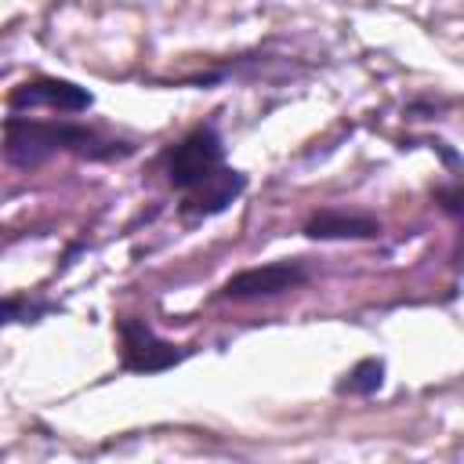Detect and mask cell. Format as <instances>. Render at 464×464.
Segmentation results:
<instances>
[{"label":"cell","instance_id":"6da1fadb","mask_svg":"<svg viewBox=\"0 0 464 464\" xmlns=\"http://www.w3.org/2000/svg\"><path fill=\"white\" fill-rule=\"evenodd\" d=\"M167 178L178 192H185L181 214H221L246 185L239 170L225 167V145L214 123L188 130L167 152Z\"/></svg>","mask_w":464,"mask_h":464},{"label":"cell","instance_id":"7a4b0ae2","mask_svg":"<svg viewBox=\"0 0 464 464\" xmlns=\"http://www.w3.org/2000/svg\"><path fill=\"white\" fill-rule=\"evenodd\" d=\"M4 152L14 167H36L51 152H72V156H87V160H112V156H127L130 145L116 141V138H105V134H98L91 127H80V123L7 116Z\"/></svg>","mask_w":464,"mask_h":464},{"label":"cell","instance_id":"3957f363","mask_svg":"<svg viewBox=\"0 0 464 464\" xmlns=\"http://www.w3.org/2000/svg\"><path fill=\"white\" fill-rule=\"evenodd\" d=\"M120 355L123 366L134 373H160L185 359V348L156 337V330L145 319H120Z\"/></svg>","mask_w":464,"mask_h":464},{"label":"cell","instance_id":"277c9868","mask_svg":"<svg viewBox=\"0 0 464 464\" xmlns=\"http://www.w3.org/2000/svg\"><path fill=\"white\" fill-rule=\"evenodd\" d=\"M308 279V268L301 261H272V265H257V268H243L239 276H232L221 294L232 301H250V297H272L283 290H294Z\"/></svg>","mask_w":464,"mask_h":464},{"label":"cell","instance_id":"5b68a950","mask_svg":"<svg viewBox=\"0 0 464 464\" xmlns=\"http://www.w3.org/2000/svg\"><path fill=\"white\" fill-rule=\"evenodd\" d=\"M94 98L91 91L69 83V80H51V76H40V80H29L22 87L11 91V109H36V105H47V109H62V112H80L87 109Z\"/></svg>","mask_w":464,"mask_h":464},{"label":"cell","instance_id":"8992f818","mask_svg":"<svg viewBox=\"0 0 464 464\" xmlns=\"http://www.w3.org/2000/svg\"><path fill=\"white\" fill-rule=\"evenodd\" d=\"M377 232H381V225L373 218H348L337 210H323L308 221V236H315V239H370Z\"/></svg>","mask_w":464,"mask_h":464},{"label":"cell","instance_id":"52a82bcc","mask_svg":"<svg viewBox=\"0 0 464 464\" xmlns=\"http://www.w3.org/2000/svg\"><path fill=\"white\" fill-rule=\"evenodd\" d=\"M381 381H384V362L381 359H362L348 373V381H341V392L344 395H370V392L381 388Z\"/></svg>","mask_w":464,"mask_h":464}]
</instances>
